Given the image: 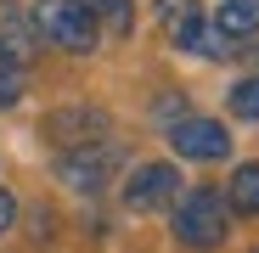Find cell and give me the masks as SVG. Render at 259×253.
<instances>
[{
  "mask_svg": "<svg viewBox=\"0 0 259 253\" xmlns=\"http://www.w3.org/2000/svg\"><path fill=\"white\" fill-rule=\"evenodd\" d=\"M226 236H231V197L220 186H192L175 203V242L208 253V247H220Z\"/></svg>",
  "mask_w": 259,
  "mask_h": 253,
  "instance_id": "1",
  "label": "cell"
},
{
  "mask_svg": "<svg viewBox=\"0 0 259 253\" xmlns=\"http://www.w3.org/2000/svg\"><path fill=\"white\" fill-rule=\"evenodd\" d=\"M28 23L46 45L68 51V57H91L96 39H102V23L79 6V0H34L28 6Z\"/></svg>",
  "mask_w": 259,
  "mask_h": 253,
  "instance_id": "2",
  "label": "cell"
},
{
  "mask_svg": "<svg viewBox=\"0 0 259 253\" xmlns=\"http://www.w3.org/2000/svg\"><path fill=\"white\" fill-rule=\"evenodd\" d=\"M158 17H163V34H169V45H175V51H197V57H208V62L237 57L231 39L203 17L197 0H158Z\"/></svg>",
  "mask_w": 259,
  "mask_h": 253,
  "instance_id": "3",
  "label": "cell"
},
{
  "mask_svg": "<svg viewBox=\"0 0 259 253\" xmlns=\"http://www.w3.org/2000/svg\"><path fill=\"white\" fill-rule=\"evenodd\" d=\"M118 163H124V146L118 141H96V146H79V152H62L57 158V180L79 197H96L113 175H118Z\"/></svg>",
  "mask_w": 259,
  "mask_h": 253,
  "instance_id": "4",
  "label": "cell"
},
{
  "mask_svg": "<svg viewBox=\"0 0 259 253\" xmlns=\"http://www.w3.org/2000/svg\"><path fill=\"white\" fill-rule=\"evenodd\" d=\"M124 208L130 214H152V208H169V203H181V169L175 163H136L124 175L118 186Z\"/></svg>",
  "mask_w": 259,
  "mask_h": 253,
  "instance_id": "5",
  "label": "cell"
},
{
  "mask_svg": "<svg viewBox=\"0 0 259 253\" xmlns=\"http://www.w3.org/2000/svg\"><path fill=\"white\" fill-rule=\"evenodd\" d=\"M39 135H46V141H57L62 152L96 146V141H107V113H102V107H57V113H46Z\"/></svg>",
  "mask_w": 259,
  "mask_h": 253,
  "instance_id": "6",
  "label": "cell"
},
{
  "mask_svg": "<svg viewBox=\"0 0 259 253\" xmlns=\"http://www.w3.org/2000/svg\"><path fill=\"white\" fill-rule=\"evenodd\" d=\"M169 146L186 163H220L231 152V135H226V124H214V118H181V124H169Z\"/></svg>",
  "mask_w": 259,
  "mask_h": 253,
  "instance_id": "7",
  "label": "cell"
},
{
  "mask_svg": "<svg viewBox=\"0 0 259 253\" xmlns=\"http://www.w3.org/2000/svg\"><path fill=\"white\" fill-rule=\"evenodd\" d=\"M214 28H220L226 39L259 34V0H220V6H214Z\"/></svg>",
  "mask_w": 259,
  "mask_h": 253,
  "instance_id": "8",
  "label": "cell"
},
{
  "mask_svg": "<svg viewBox=\"0 0 259 253\" xmlns=\"http://www.w3.org/2000/svg\"><path fill=\"white\" fill-rule=\"evenodd\" d=\"M79 6L91 12L113 39H130V34H136V0H79Z\"/></svg>",
  "mask_w": 259,
  "mask_h": 253,
  "instance_id": "9",
  "label": "cell"
},
{
  "mask_svg": "<svg viewBox=\"0 0 259 253\" xmlns=\"http://www.w3.org/2000/svg\"><path fill=\"white\" fill-rule=\"evenodd\" d=\"M226 197H231V214H259V163H237Z\"/></svg>",
  "mask_w": 259,
  "mask_h": 253,
  "instance_id": "10",
  "label": "cell"
},
{
  "mask_svg": "<svg viewBox=\"0 0 259 253\" xmlns=\"http://www.w3.org/2000/svg\"><path fill=\"white\" fill-rule=\"evenodd\" d=\"M226 107H231L237 118L259 124V73H248V79H237V84H231V90H226Z\"/></svg>",
  "mask_w": 259,
  "mask_h": 253,
  "instance_id": "11",
  "label": "cell"
},
{
  "mask_svg": "<svg viewBox=\"0 0 259 253\" xmlns=\"http://www.w3.org/2000/svg\"><path fill=\"white\" fill-rule=\"evenodd\" d=\"M23 96V62L12 57V45L0 39V107H17Z\"/></svg>",
  "mask_w": 259,
  "mask_h": 253,
  "instance_id": "12",
  "label": "cell"
},
{
  "mask_svg": "<svg viewBox=\"0 0 259 253\" xmlns=\"http://www.w3.org/2000/svg\"><path fill=\"white\" fill-rule=\"evenodd\" d=\"M12 220H17V197H12L6 186H0V236L12 231Z\"/></svg>",
  "mask_w": 259,
  "mask_h": 253,
  "instance_id": "13",
  "label": "cell"
},
{
  "mask_svg": "<svg viewBox=\"0 0 259 253\" xmlns=\"http://www.w3.org/2000/svg\"><path fill=\"white\" fill-rule=\"evenodd\" d=\"M6 6H12V0H0V12H6Z\"/></svg>",
  "mask_w": 259,
  "mask_h": 253,
  "instance_id": "14",
  "label": "cell"
},
{
  "mask_svg": "<svg viewBox=\"0 0 259 253\" xmlns=\"http://www.w3.org/2000/svg\"><path fill=\"white\" fill-rule=\"evenodd\" d=\"M248 57H253V62H259V51H248Z\"/></svg>",
  "mask_w": 259,
  "mask_h": 253,
  "instance_id": "15",
  "label": "cell"
},
{
  "mask_svg": "<svg viewBox=\"0 0 259 253\" xmlns=\"http://www.w3.org/2000/svg\"><path fill=\"white\" fill-rule=\"evenodd\" d=\"M253 253H259V247H253Z\"/></svg>",
  "mask_w": 259,
  "mask_h": 253,
  "instance_id": "16",
  "label": "cell"
}]
</instances>
